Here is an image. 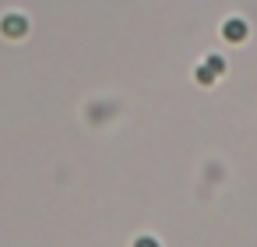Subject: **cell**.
Listing matches in <instances>:
<instances>
[{
	"instance_id": "1",
	"label": "cell",
	"mask_w": 257,
	"mask_h": 247,
	"mask_svg": "<svg viewBox=\"0 0 257 247\" xmlns=\"http://www.w3.org/2000/svg\"><path fill=\"white\" fill-rule=\"evenodd\" d=\"M0 32L11 36V39H22V36L29 32V18H22V15H8V18H0Z\"/></svg>"
},
{
	"instance_id": "5",
	"label": "cell",
	"mask_w": 257,
	"mask_h": 247,
	"mask_svg": "<svg viewBox=\"0 0 257 247\" xmlns=\"http://www.w3.org/2000/svg\"><path fill=\"white\" fill-rule=\"evenodd\" d=\"M134 247H159V240H155V236H138Z\"/></svg>"
},
{
	"instance_id": "3",
	"label": "cell",
	"mask_w": 257,
	"mask_h": 247,
	"mask_svg": "<svg viewBox=\"0 0 257 247\" xmlns=\"http://www.w3.org/2000/svg\"><path fill=\"white\" fill-rule=\"evenodd\" d=\"M208 71H211L215 78H218V74H225V60H222V57H208Z\"/></svg>"
},
{
	"instance_id": "2",
	"label": "cell",
	"mask_w": 257,
	"mask_h": 247,
	"mask_svg": "<svg viewBox=\"0 0 257 247\" xmlns=\"http://www.w3.org/2000/svg\"><path fill=\"white\" fill-rule=\"evenodd\" d=\"M222 39H225V43H243V39H246V22H243V18H225Z\"/></svg>"
},
{
	"instance_id": "4",
	"label": "cell",
	"mask_w": 257,
	"mask_h": 247,
	"mask_svg": "<svg viewBox=\"0 0 257 247\" xmlns=\"http://www.w3.org/2000/svg\"><path fill=\"white\" fill-rule=\"evenodd\" d=\"M194 74H197V81H201V85H211V81H215V74L208 71V64H204V67H197Z\"/></svg>"
}]
</instances>
